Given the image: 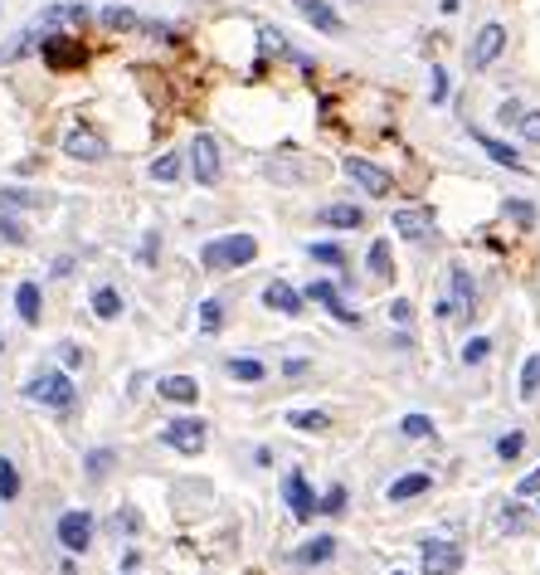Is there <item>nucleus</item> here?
Segmentation results:
<instances>
[{
    "label": "nucleus",
    "instance_id": "nucleus-1",
    "mask_svg": "<svg viewBox=\"0 0 540 575\" xmlns=\"http://www.w3.org/2000/svg\"><path fill=\"white\" fill-rule=\"evenodd\" d=\"M205 269L210 273H224V269H244L258 259V239L253 234H224V239H210L205 244Z\"/></svg>",
    "mask_w": 540,
    "mask_h": 575
},
{
    "label": "nucleus",
    "instance_id": "nucleus-2",
    "mask_svg": "<svg viewBox=\"0 0 540 575\" xmlns=\"http://www.w3.org/2000/svg\"><path fill=\"white\" fill-rule=\"evenodd\" d=\"M88 20H93V10H88L83 0H54V5H44V10H39L30 25L49 39V35H78Z\"/></svg>",
    "mask_w": 540,
    "mask_h": 575
},
{
    "label": "nucleus",
    "instance_id": "nucleus-3",
    "mask_svg": "<svg viewBox=\"0 0 540 575\" xmlns=\"http://www.w3.org/2000/svg\"><path fill=\"white\" fill-rule=\"evenodd\" d=\"M185 166H190V176H195L200 186H219V176H224V152H219V137H210V132H195V137H190V147H185Z\"/></svg>",
    "mask_w": 540,
    "mask_h": 575
},
{
    "label": "nucleus",
    "instance_id": "nucleus-4",
    "mask_svg": "<svg viewBox=\"0 0 540 575\" xmlns=\"http://www.w3.org/2000/svg\"><path fill=\"white\" fill-rule=\"evenodd\" d=\"M502 54H506V25L502 20L477 25V35H472V44H468V69L472 74H487Z\"/></svg>",
    "mask_w": 540,
    "mask_h": 575
},
{
    "label": "nucleus",
    "instance_id": "nucleus-5",
    "mask_svg": "<svg viewBox=\"0 0 540 575\" xmlns=\"http://www.w3.org/2000/svg\"><path fill=\"white\" fill-rule=\"evenodd\" d=\"M59 147H64V156H73V161H88V166L108 161V137H103L93 122H73L69 132L59 137Z\"/></svg>",
    "mask_w": 540,
    "mask_h": 575
},
{
    "label": "nucleus",
    "instance_id": "nucleus-6",
    "mask_svg": "<svg viewBox=\"0 0 540 575\" xmlns=\"http://www.w3.org/2000/svg\"><path fill=\"white\" fill-rule=\"evenodd\" d=\"M472 312H477V283H472L468 269H453V278H448V298L438 303V317L448 322H468Z\"/></svg>",
    "mask_w": 540,
    "mask_h": 575
},
{
    "label": "nucleus",
    "instance_id": "nucleus-7",
    "mask_svg": "<svg viewBox=\"0 0 540 575\" xmlns=\"http://www.w3.org/2000/svg\"><path fill=\"white\" fill-rule=\"evenodd\" d=\"M341 171H346V176H351L365 195H375V200L395 195V176H390V171H380V166H375V161H365V156H346V161H341Z\"/></svg>",
    "mask_w": 540,
    "mask_h": 575
},
{
    "label": "nucleus",
    "instance_id": "nucleus-8",
    "mask_svg": "<svg viewBox=\"0 0 540 575\" xmlns=\"http://www.w3.org/2000/svg\"><path fill=\"white\" fill-rule=\"evenodd\" d=\"M25 395L39 400V405H49V410H69L73 405V381L64 371H39L35 381L25 385Z\"/></svg>",
    "mask_w": 540,
    "mask_h": 575
},
{
    "label": "nucleus",
    "instance_id": "nucleus-9",
    "mask_svg": "<svg viewBox=\"0 0 540 575\" xmlns=\"http://www.w3.org/2000/svg\"><path fill=\"white\" fill-rule=\"evenodd\" d=\"M39 59L49 64V74H64V69H78L88 54H83L78 35H49L44 44H39Z\"/></svg>",
    "mask_w": 540,
    "mask_h": 575
},
{
    "label": "nucleus",
    "instance_id": "nucleus-10",
    "mask_svg": "<svg viewBox=\"0 0 540 575\" xmlns=\"http://www.w3.org/2000/svg\"><path fill=\"white\" fill-rule=\"evenodd\" d=\"M205 429H210L205 420H176V424H166V429H161V444H166V449H176V454H190V459H195V454L205 449V439H210Z\"/></svg>",
    "mask_w": 540,
    "mask_h": 575
},
{
    "label": "nucleus",
    "instance_id": "nucleus-11",
    "mask_svg": "<svg viewBox=\"0 0 540 575\" xmlns=\"http://www.w3.org/2000/svg\"><path fill=\"white\" fill-rule=\"evenodd\" d=\"M93 532H98V527H93V512H83V507L59 517V546H64V551H73V556L93 546Z\"/></svg>",
    "mask_w": 540,
    "mask_h": 575
},
{
    "label": "nucleus",
    "instance_id": "nucleus-12",
    "mask_svg": "<svg viewBox=\"0 0 540 575\" xmlns=\"http://www.w3.org/2000/svg\"><path fill=\"white\" fill-rule=\"evenodd\" d=\"M292 5H297V15H302L317 35H346V20L336 15L331 0H292Z\"/></svg>",
    "mask_w": 540,
    "mask_h": 575
},
{
    "label": "nucleus",
    "instance_id": "nucleus-13",
    "mask_svg": "<svg viewBox=\"0 0 540 575\" xmlns=\"http://www.w3.org/2000/svg\"><path fill=\"white\" fill-rule=\"evenodd\" d=\"M424 575H458L463 571V546L453 541H424Z\"/></svg>",
    "mask_w": 540,
    "mask_h": 575
},
{
    "label": "nucleus",
    "instance_id": "nucleus-14",
    "mask_svg": "<svg viewBox=\"0 0 540 575\" xmlns=\"http://www.w3.org/2000/svg\"><path fill=\"white\" fill-rule=\"evenodd\" d=\"M302 298L322 303L326 312L336 317V322H346V327H360V312H351V303H346V298H341V293H336V288H331L326 278H317V283H307V293H302Z\"/></svg>",
    "mask_w": 540,
    "mask_h": 575
},
{
    "label": "nucleus",
    "instance_id": "nucleus-15",
    "mask_svg": "<svg viewBox=\"0 0 540 575\" xmlns=\"http://www.w3.org/2000/svg\"><path fill=\"white\" fill-rule=\"evenodd\" d=\"M433 230H438V215H433L429 205H404V210H395V234H404V239H429Z\"/></svg>",
    "mask_w": 540,
    "mask_h": 575
},
{
    "label": "nucleus",
    "instance_id": "nucleus-16",
    "mask_svg": "<svg viewBox=\"0 0 540 575\" xmlns=\"http://www.w3.org/2000/svg\"><path fill=\"white\" fill-rule=\"evenodd\" d=\"M283 502H288V512L297 522H307L312 512H317V498H312V488H307V478L292 468L288 478H283Z\"/></svg>",
    "mask_w": 540,
    "mask_h": 575
},
{
    "label": "nucleus",
    "instance_id": "nucleus-17",
    "mask_svg": "<svg viewBox=\"0 0 540 575\" xmlns=\"http://www.w3.org/2000/svg\"><path fill=\"white\" fill-rule=\"evenodd\" d=\"M472 142L487 152V161H497V166H506V171H526V161H521V152L516 147H506L502 137H492V132H482V127H472Z\"/></svg>",
    "mask_w": 540,
    "mask_h": 575
},
{
    "label": "nucleus",
    "instance_id": "nucleus-18",
    "mask_svg": "<svg viewBox=\"0 0 540 575\" xmlns=\"http://www.w3.org/2000/svg\"><path fill=\"white\" fill-rule=\"evenodd\" d=\"M302 303H307V298H302V293H297L292 283H283V278H273V283L263 288V307H268V312L297 317V312H302Z\"/></svg>",
    "mask_w": 540,
    "mask_h": 575
},
{
    "label": "nucleus",
    "instance_id": "nucleus-19",
    "mask_svg": "<svg viewBox=\"0 0 540 575\" xmlns=\"http://www.w3.org/2000/svg\"><path fill=\"white\" fill-rule=\"evenodd\" d=\"M98 25H103L108 35H142V15H137L132 5H103V10H98Z\"/></svg>",
    "mask_w": 540,
    "mask_h": 575
},
{
    "label": "nucleus",
    "instance_id": "nucleus-20",
    "mask_svg": "<svg viewBox=\"0 0 540 575\" xmlns=\"http://www.w3.org/2000/svg\"><path fill=\"white\" fill-rule=\"evenodd\" d=\"M156 395L171 405H195L200 385H195V376H166V381H156Z\"/></svg>",
    "mask_w": 540,
    "mask_h": 575
},
{
    "label": "nucleus",
    "instance_id": "nucleus-21",
    "mask_svg": "<svg viewBox=\"0 0 540 575\" xmlns=\"http://www.w3.org/2000/svg\"><path fill=\"white\" fill-rule=\"evenodd\" d=\"M317 220L331 225V230H360V225H365V210H360V205H322Z\"/></svg>",
    "mask_w": 540,
    "mask_h": 575
},
{
    "label": "nucleus",
    "instance_id": "nucleus-22",
    "mask_svg": "<svg viewBox=\"0 0 540 575\" xmlns=\"http://www.w3.org/2000/svg\"><path fill=\"white\" fill-rule=\"evenodd\" d=\"M39 44H44V35H39L35 25H25L20 35H15V39H10V44H5V49H0V64H20L25 54H35Z\"/></svg>",
    "mask_w": 540,
    "mask_h": 575
},
{
    "label": "nucleus",
    "instance_id": "nucleus-23",
    "mask_svg": "<svg viewBox=\"0 0 540 575\" xmlns=\"http://www.w3.org/2000/svg\"><path fill=\"white\" fill-rule=\"evenodd\" d=\"M331 556H336V537H312V541H302V546L292 551L297 566H322V561H331Z\"/></svg>",
    "mask_w": 540,
    "mask_h": 575
},
{
    "label": "nucleus",
    "instance_id": "nucleus-24",
    "mask_svg": "<svg viewBox=\"0 0 540 575\" xmlns=\"http://www.w3.org/2000/svg\"><path fill=\"white\" fill-rule=\"evenodd\" d=\"M317 171H322L317 161H312V166H302V161H288V156L268 161V176H273V181H317Z\"/></svg>",
    "mask_w": 540,
    "mask_h": 575
},
{
    "label": "nucleus",
    "instance_id": "nucleus-25",
    "mask_svg": "<svg viewBox=\"0 0 540 575\" xmlns=\"http://www.w3.org/2000/svg\"><path fill=\"white\" fill-rule=\"evenodd\" d=\"M180 171H185V152H161L151 161V181H161V186L180 181Z\"/></svg>",
    "mask_w": 540,
    "mask_h": 575
},
{
    "label": "nucleus",
    "instance_id": "nucleus-26",
    "mask_svg": "<svg viewBox=\"0 0 540 575\" xmlns=\"http://www.w3.org/2000/svg\"><path fill=\"white\" fill-rule=\"evenodd\" d=\"M419 493H429V473H404V478L390 483V502H409Z\"/></svg>",
    "mask_w": 540,
    "mask_h": 575
},
{
    "label": "nucleus",
    "instance_id": "nucleus-27",
    "mask_svg": "<svg viewBox=\"0 0 540 575\" xmlns=\"http://www.w3.org/2000/svg\"><path fill=\"white\" fill-rule=\"evenodd\" d=\"M365 264L375 278H395V254H390V239H375L370 244V254H365Z\"/></svg>",
    "mask_w": 540,
    "mask_h": 575
},
{
    "label": "nucleus",
    "instance_id": "nucleus-28",
    "mask_svg": "<svg viewBox=\"0 0 540 575\" xmlns=\"http://www.w3.org/2000/svg\"><path fill=\"white\" fill-rule=\"evenodd\" d=\"M15 307H20V322H30V327H35L39 307H44V298H39L35 283H20V288H15Z\"/></svg>",
    "mask_w": 540,
    "mask_h": 575
},
{
    "label": "nucleus",
    "instance_id": "nucleus-29",
    "mask_svg": "<svg viewBox=\"0 0 540 575\" xmlns=\"http://www.w3.org/2000/svg\"><path fill=\"white\" fill-rule=\"evenodd\" d=\"M288 424L302 429V434H326V429H331V415H326V410H292Z\"/></svg>",
    "mask_w": 540,
    "mask_h": 575
},
{
    "label": "nucleus",
    "instance_id": "nucleus-30",
    "mask_svg": "<svg viewBox=\"0 0 540 575\" xmlns=\"http://www.w3.org/2000/svg\"><path fill=\"white\" fill-rule=\"evenodd\" d=\"M39 205L35 191H25V186H0V215H10V210H30Z\"/></svg>",
    "mask_w": 540,
    "mask_h": 575
},
{
    "label": "nucleus",
    "instance_id": "nucleus-31",
    "mask_svg": "<svg viewBox=\"0 0 540 575\" xmlns=\"http://www.w3.org/2000/svg\"><path fill=\"white\" fill-rule=\"evenodd\" d=\"M540 395V351H531L521 361V400H536Z\"/></svg>",
    "mask_w": 540,
    "mask_h": 575
},
{
    "label": "nucleus",
    "instance_id": "nucleus-32",
    "mask_svg": "<svg viewBox=\"0 0 540 575\" xmlns=\"http://www.w3.org/2000/svg\"><path fill=\"white\" fill-rule=\"evenodd\" d=\"M258 49H263V54H292L288 35H283L278 25H258Z\"/></svg>",
    "mask_w": 540,
    "mask_h": 575
},
{
    "label": "nucleus",
    "instance_id": "nucleus-33",
    "mask_svg": "<svg viewBox=\"0 0 540 575\" xmlns=\"http://www.w3.org/2000/svg\"><path fill=\"white\" fill-rule=\"evenodd\" d=\"M142 35L156 39V44H180V25H171V20H142Z\"/></svg>",
    "mask_w": 540,
    "mask_h": 575
},
{
    "label": "nucleus",
    "instance_id": "nucleus-34",
    "mask_svg": "<svg viewBox=\"0 0 540 575\" xmlns=\"http://www.w3.org/2000/svg\"><path fill=\"white\" fill-rule=\"evenodd\" d=\"M112 463H117V454H112V449H93V454L83 459V468H88V483H103Z\"/></svg>",
    "mask_w": 540,
    "mask_h": 575
},
{
    "label": "nucleus",
    "instance_id": "nucleus-35",
    "mask_svg": "<svg viewBox=\"0 0 540 575\" xmlns=\"http://www.w3.org/2000/svg\"><path fill=\"white\" fill-rule=\"evenodd\" d=\"M0 244H10V249H25V244H30V230H25L15 215H0Z\"/></svg>",
    "mask_w": 540,
    "mask_h": 575
},
{
    "label": "nucleus",
    "instance_id": "nucleus-36",
    "mask_svg": "<svg viewBox=\"0 0 540 575\" xmlns=\"http://www.w3.org/2000/svg\"><path fill=\"white\" fill-rule=\"evenodd\" d=\"M93 312H98L103 322H112V317L122 312V293H117V288H98V293H93Z\"/></svg>",
    "mask_w": 540,
    "mask_h": 575
},
{
    "label": "nucleus",
    "instance_id": "nucleus-37",
    "mask_svg": "<svg viewBox=\"0 0 540 575\" xmlns=\"http://www.w3.org/2000/svg\"><path fill=\"white\" fill-rule=\"evenodd\" d=\"M20 498V468L10 459H0V502H15Z\"/></svg>",
    "mask_w": 540,
    "mask_h": 575
},
{
    "label": "nucleus",
    "instance_id": "nucleus-38",
    "mask_svg": "<svg viewBox=\"0 0 540 575\" xmlns=\"http://www.w3.org/2000/svg\"><path fill=\"white\" fill-rule=\"evenodd\" d=\"M448 93H453V78L443 64H433L429 69V103H448Z\"/></svg>",
    "mask_w": 540,
    "mask_h": 575
},
{
    "label": "nucleus",
    "instance_id": "nucleus-39",
    "mask_svg": "<svg viewBox=\"0 0 540 575\" xmlns=\"http://www.w3.org/2000/svg\"><path fill=\"white\" fill-rule=\"evenodd\" d=\"M497 522H502V532H526V527H531V517H526L521 502H502V517H497Z\"/></svg>",
    "mask_w": 540,
    "mask_h": 575
},
{
    "label": "nucleus",
    "instance_id": "nucleus-40",
    "mask_svg": "<svg viewBox=\"0 0 540 575\" xmlns=\"http://www.w3.org/2000/svg\"><path fill=\"white\" fill-rule=\"evenodd\" d=\"M229 376L234 381H263V361H253V356H239V361H229Z\"/></svg>",
    "mask_w": 540,
    "mask_h": 575
},
{
    "label": "nucleus",
    "instance_id": "nucleus-41",
    "mask_svg": "<svg viewBox=\"0 0 540 575\" xmlns=\"http://www.w3.org/2000/svg\"><path fill=\"white\" fill-rule=\"evenodd\" d=\"M346 498H351V493L336 483V488H326V498H317V512H326V517H341V512H346Z\"/></svg>",
    "mask_w": 540,
    "mask_h": 575
},
{
    "label": "nucleus",
    "instance_id": "nucleus-42",
    "mask_svg": "<svg viewBox=\"0 0 540 575\" xmlns=\"http://www.w3.org/2000/svg\"><path fill=\"white\" fill-rule=\"evenodd\" d=\"M307 254H312L317 264H331V269H346V249H341V244H312Z\"/></svg>",
    "mask_w": 540,
    "mask_h": 575
},
{
    "label": "nucleus",
    "instance_id": "nucleus-43",
    "mask_svg": "<svg viewBox=\"0 0 540 575\" xmlns=\"http://www.w3.org/2000/svg\"><path fill=\"white\" fill-rule=\"evenodd\" d=\"M399 434H404V439H429L433 420L429 415H404V420H399Z\"/></svg>",
    "mask_w": 540,
    "mask_h": 575
},
{
    "label": "nucleus",
    "instance_id": "nucleus-44",
    "mask_svg": "<svg viewBox=\"0 0 540 575\" xmlns=\"http://www.w3.org/2000/svg\"><path fill=\"white\" fill-rule=\"evenodd\" d=\"M516 132H521L526 147H540V108H526V117L516 122Z\"/></svg>",
    "mask_w": 540,
    "mask_h": 575
},
{
    "label": "nucleus",
    "instance_id": "nucleus-45",
    "mask_svg": "<svg viewBox=\"0 0 540 575\" xmlns=\"http://www.w3.org/2000/svg\"><path fill=\"white\" fill-rule=\"evenodd\" d=\"M521 449H526V429H511V434H502V439H497V459H516V454H521Z\"/></svg>",
    "mask_w": 540,
    "mask_h": 575
},
{
    "label": "nucleus",
    "instance_id": "nucleus-46",
    "mask_svg": "<svg viewBox=\"0 0 540 575\" xmlns=\"http://www.w3.org/2000/svg\"><path fill=\"white\" fill-rule=\"evenodd\" d=\"M506 215H511L521 230H531V225H536V205H531V200H506Z\"/></svg>",
    "mask_w": 540,
    "mask_h": 575
},
{
    "label": "nucleus",
    "instance_id": "nucleus-47",
    "mask_svg": "<svg viewBox=\"0 0 540 575\" xmlns=\"http://www.w3.org/2000/svg\"><path fill=\"white\" fill-rule=\"evenodd\" d=\"M224 327V303H200V332H219Z\"/></svg>",
    "mask_w": 540,
    "mask_h": 575
},
{
    "label": "nucleus",
    "instance_id": "nucleus-48",
    "mask_svg": "<svg viewBox=\"0 0 540 575\" xmlns=\"http://www.w3.org/2000/svg\"><path fill=\"white\" fill-rule=\"evenodd\" d=\"M521 117H526V103H521V98H506L502 108H497V122H502V127H516Z\"/></svg>",
    "mask_w": 540,
    "mask_h": 575
},
{
    "label": "nucleus",
    "instance_id": "nucleus-49",
    "mask_svg": "<svg viewBox=\"0 0 540 575\" xmlns=\"http://www.w3.org/2000/svg\"><path fill=\"white\" fill-rule=\"evenodd\" d=\"M487 351H492L487 337H472V342L463 346V361H468V366H482V361H487Z\"/></svg>",
    "mask_w": 540,
    "mask_h": 575
},
{
    "label": "nucleus",
    "instance_id": "nucleus-50",
    "mask_svg": "<svg viewBox=\"0 0 540 575\" xmlns=\"http://www.w3.org/2000/svg\"><path fill=\"white\" fill-rule=\"evenodd\" d=\"M390 322L409 327V322H414V303H409V298H395V303H390Z\"/></svg>",
    "mask_w": 540,
    "mask_h": 575
},
{
    "label": "nucleus",
    "instance_id": "nucleus-51",
    "mask_svg": "<svg viewBox=\"0 0 540 575\" xmlns=\"http://www.w3.org/2000/svg\"><path fill=\"white\" fill-rule=\"evenodd\" d=\"M536 493H540V468H536V473H526V478L516 483V498H536Z\"/></svg>",
    "mask_w": 540,
    "mask_h": 575
},
{
    "label": "nucleus",
    "instance_id": "nucleus-52",
    "mask_svg": "<svg viewBox=\"0 0 540 575\" xmlns=\"http://www.w3.org/2000/svg\"><path fill=\"white\" fill-rule=\"evenodd\" d=\"M117 532H137V512H117V517H112V537H117Z\"/></svg>",
    "mask_w": 540,
    "mask_h": 575
},
{
    "label": "nucleus",
    "instance_id": "nucleus-53",
    "mask_svg": "<svg viewBox=\"0 0 540 575\" xmlns=\"http://www.w3.org/2000/svg\"><path fill=\"white\" fill-rule=\"evenodd\" d=\"M59 356H64V366H83V346L78 342H64L59 346Z\"/></svg>",
    "mask_w": 540,
    "mask_h": 575
},
{
    "label": "nucleus",
    "instance_id": "nucleus-54",
    "mask_svg": "<svg viewBox=\"0 0 540 575\" xmlns=\"http://www.w3.org/2000/svg\"><path fill=\"white\" fill-rule=\"evenodd\" d=\"M283 371H288V376H302V371H307V361H302V356H292V361H283Z\"/></svg>",
    "mask_w": 540,
    "mask_h": 575
},
{
    "label": "nucleus",
    "instance_id": "nucleus-55",
    "mask_svg": "<svg viewBox=\"0 0 540 575\" xmlns=\"http://www.w3.org/2000/svg\"><path fill=\"white\" fill-rule=\"evenodd\" d=\"M438 10H443V15H458V10H463V0H438Z\"/></svg>",
    "mask_w": 540,
    "mask_h": 575
},
{
    "label": "nucleus",
    "instance_id": "nucleus-56",
    "mask_svg": "<svg viewBox=\"0 0 540 575\" xmlns=\"http://www.w3.org/2000/svg\"><path fill=\"white\" fill-rule=\"evenodd\" d=\"M59 575H78V571H73V561H64V566H59Z\"/></svg>",
    "mask_w": 540,
    "mask_h": 575
},
{
    "label": "nucleus",
    "instance_id": "nucleus-57",
    "mask_svg": "<svg viewBox=\"0 0 540 575\" xmlns=\"http://www.w3.org/2000/svg\"><path fill=\"white\" fill-rule=\"evenodd\" d=\"M0 351H5V342H0Z\"/></svg>",
    "mask_w": 540,
    "mask_h": 575
},
{
    "label": "nucleus",
    "instance_id": "nucleus-58",
    "mask_svg": "<svg viewBox=\"0 0 540 575\" xmlns=\"http://www.w3.org/2000/svg\"><path fill=\"white\" fill-rule=\"evenodd\" d=\"M395 575H404V571H395Z\"/></svg>",
    "mask_w": 540,
    "mask_h": 575
}]
</instances>
